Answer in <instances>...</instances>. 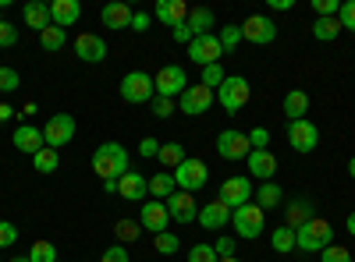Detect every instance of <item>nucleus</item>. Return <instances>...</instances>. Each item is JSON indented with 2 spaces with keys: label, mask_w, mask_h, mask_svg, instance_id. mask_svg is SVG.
<instances>
[{
  "label": "nucleus",
  "mask_w": 355,
  "mask_h": 262,
  "mask_svg": "<svg viewBox=\"0 0 355 262\" xmlns=\"http://www.w3.org/2000/svg\"><path fill=\"white\" fill-rule=\"evenodd\" d=\"M93 170L100 181H121L128 174V149L121 142H100L93 153Z\"/></svg>",
  "instance_id": "nucleus-1"
},
{
  "label": "nucleus",
  "mask_w": 355,
  "mask_h": 262,
  "mask_svg": "<svg viewBox=\"0 0 355 262\" xmlns=\"http://www.w3.org/2000/svg\"><path fill=\"white\" fill-rule=\"evenodd\" d=\"M327 245H334V227H331L327 220H316V216H313L306 227L295 230V248H302V252L320 255Z\"/></svg>",
  "instance_id": "nucleus-2"
},
{
  "label": "nucleus",
  "mask_w": 355,
  "mask_h": 262,
  "mask_svg": "<svg viewBox=\"0 0 355 262\" xmlns=\"http://www.w3.org/2000/svg\"><path fill=\"white\" fill-rule=\"evenodd\" d=\"M75 131H78V124H75V118H71V113H53V118L43 124V142L50 145V149H57V153H61L64 145L75 138Z\"/></svg>",
  "instance_id": "nucleus-3"
},
{
  "label": "nucleus",
  "mask_w": 355,
  "mask_h": 262,
  "mask_svg": "<svg viewBox=\"0 0 355 262\" xmlns=\"http://www.w3.org/2000/svg\"><path fill=\"white\" fill-rule=\"evenodd\" d=\"M217 103L227 110V113H239L245 103H249V82L242 75H227L224 85L217 89Z\"/></svg>",
  "instance_id": "nucleus-4"
},
{
  "label": "nucleus",
  "mask_w": 355,
  "mask_h": 262,
  "mask_svg": "<svg viewBox=\"0 0 355 262\" xmlns=\"http://www.w3.org/2000/svg\"><path fill=\"white\" fill-rule=\"evenodd\" d=\"M231 223H234V234L252 241V238L263 234V209L256 206V202H245V206H239L231 213Z\"/></svg>",
  "instance_id": "nucleus-5"
},
{
  "label": "nucleus",
  "mask_w": 355,
  "mask_h": 262,
  "mask_svg": "<svg viewBox=\"0 0 355 262\" xmlns=\"http://www.w3.org/2000/svg\"><path fill=\"white\" fill-rule=\"evenodd\" d=\"M174 174V185H178V191H199L206 181H210V167H206L202 160H185L178 170H171Z\"/></svg>",
  "instance_id": "nucleus-6"
},
{
  "label": "nucleus",
  "mask_w": 355,
  "mask_h": 262,
  "mask_svg": "<svg viewBox=\"0 0 355 262\" xmlns=\"http://www.w3.org/2000/svg\"><path fill=\"white\" fill-rule=\"evenodd\" d=\"M153 96H157V89H153V78L146 71H128L121 78V100L125 103H150Z\"/></svg>",
  "instance_id": "nucleus-7"
},
{
  "label": "nucleus",
  "mask_w": 355,
  "mask_h": 262,
  "mask_svg": "<svg viewBox=\"0 0 355 262\" xmlns=\"http://www.w3.org/2000/svg\"><path fill=\"white\" fill-rule=\"evenodd\" d=\"M153 89H157V96H167V100L182 96V93L189 89V75H185V68H178V64L160 68L157 78H153Z\"/></svg>",
  "instance_id": "nucleus-8"
},
{
  "label": "nucleus",
  "mask_w": 355,
  "mask_h": 262,
  "mask_svg": "<svg viewBox=\"0 0 355 262\" xmlns=\"http://www.w3.org/2000/svg\"><path fill=\"white\" fill-rule=\"evenodd\" d=\"M288 142H291V149L295 153H313L316 145H320V128L302 118V121H288Z\"/></svg>",
  "instance_id": "nucleus-9"
},
{
  "label": "nucleus",
  "mask_w": 355,
  "mask_h": 262,
  "mask_svg": "<svg viewBox=\"0 0 355 262\" xmlns=\"http://www.w3.org/2000/svg\"><path fill=\"white\" fill-rule=\"evenodd\" d=\"M220 57H224V46H220V39L210 32V36H196L192 43H189V61H196V64H202V68H210V64H220Z\"/></svg>",
  "instance_id": "nucleus-10"
},
{
  "label": "nucleus",
  "mask_w": 355,
  "mask_h": 262,
  "mask_svg": "<svg viewBox=\"0 0 355 262\" xmlns=\"http://www.w3.org/2000/svg\"><path fill=\"white\" fill-rule=\"evenodd\" d=\"M217 153H220V160H249V153H252L249 135L245 131H234V128L220 131L217 135Z\"/></svg>",
  "instance_id": "nucleus-11"
},
{
  "label": "nucleus",
  "mask_w": 355,
  "mask_h": 262,
  "mask_svg": "<svg viewBox=\"0 0 355 262\" xmlns=\"http://www.w3.org/2000/svg\"><path fill=\"white\" fill-rule=\"evenodd\" d=\"M242 39H249V43H256V46L274 43V39H277L274 18H266V15H249V18L242 21Z\"/></svg>",
  "instance_id": "nucleus-12"
},
{
  "label": "nucleus",
  "mask_w": 355,
  "mask_h": 262,
  "mask_svg": "<svg viewBox=\"0 0 355 262\" xmlns=\"http://www.w3.org/2000/svg\"><path fill=\"white\" fill-rule=\"evenodd\" d=\"M178 106H182V113H189V118H199V113H206L214 106V93L206 89V85H189V89L178 96Z\"/></svg>",
  "instance_id": "nucleus-13"
},
{
  "label": "nucleus",
  "mask_w": 355,
  "mask_h": 262,
  "mask_svg": "<svg viewBox=\"0 0 355 262\" xmlns=\"http://www.w3.org/2000/svg\"><path fill=\"white\" fill-rule=\"evenodd\" d=\"M217 198L234 213L239 206L252 202V181H249V178H227V181L220 185V195H217Z\"/></svg>",
  "instance_id": "nucleus-14"
},
{
  "label": "nucleus",
  "mask_w": 355,
  "mask_h": 262,
  "mask_svg": "<svg viewBox=\"0 0 355 262\" xmlns=\"http://www.w3.org/2000/svg\"><path fill=\"white\" fill-rule=\"evenodd\" d=\"M167 213H171V220H178V227H189L196 216H199V206H196V198H192V191H174L167 202Z\"/></svg>",
  "instance_id": "nucleus-15"
},
{
  "label": "nucleus",
  "mask_w": 355,
  "mask_h": 262,
  "mask_svg": "<svg viewBox=\"0 0 355 262\" xmlns=\"http://www.w3.org/2000/svg\"><path fill=\"white\" fill-rule=\"evenodd\" d=\"M139 223L142 227H150V234H164V230L171 227V213L160 198H150V202H142V213H139Z\"/></svg>",
  "instance_id": "nucleus-16"
},
{
  "label": "nucleus",
  "mask_w": 355,
  "mask_h": 262,
  "mask_svg": "<svg viewBox=\"0 0 355 262\" xmlns=\"http://www.w3.org/2000/svg\"><path fill=\"white\" fill-rule=\"evenodd\" d=\"M75 57L85 61V64H100V61H107V43L100 36H93V32H82L75 39Z\"/></svg>",
  "instance_id": "nucleus-17"
},
{
  "label": "nucleus",
  "mask_w": 355,
  "mask_h": 262,
  "mask_svg": "<svg viewBox=\"0 0 355 262\" xmlns=\"http://www.w3.org/2000/svg\"><path fill=\"white\" fill-rule=\"evenodd\" d=\"M11 142H15V149L25 153V156H36L43 145H46L43 142V128H36V124H18L15 135H11Z\"/></svg>",
  "instance_id": "nucleus-18"
},
{
  "label": "nucleus",
  "mask_w": 355,
  "mask_h": 262,
  "mask_svg": "<svg viewBox=\"0 0 355 262\" xmlns=\"http://www.w3.org/2000/svg\"><path fill=\"white\" fill-rule=\"evenodd\" d=\"M249 174L263 185V181H274V174H277V156L270 153V149H252L249 153Z\"/></svg>",
  "instance_id": "nucleus-19"
},
{
  "label": "nucleus",
  "mask_w": 355,
  "mask_h": 262,
  "mask_svg": "<svg viewBox=\"0 0 355 262\" xmlns=\"http://www.w3.org/2000/svg\"><path fill=\"white\" fill-rule=\"evenodd\" d=\"M196 220H199V227H206V230H224V227L231 223V209L224 206L220 198H210V202L199 209Z\"/></svg>",
  "instance_id": "nucleus-20"
},
{
  "label": "nucleus",
  "mask_w": 355,
  "mask_h": 262,
  "mask_svg": "<svg viewBox=\"0 0 355 262\" xmlns=\"http://www.w3.org/2000/svg\"><path fill=\"white\" fill-rule=\"evenodd\" d=\"M78 18H82V4H78V0H53V4H50V21L57 28H64V32Z\"/></svg>",
  "instance_id": "nucleus-21"
},
{
  "label": "nucleus",
  "mask_w": 355,
  "mask_h": 262,
  "mask_svg": "<svg viewBox=\"0 0 355 262\" xmlns=\"http://www.w3.org/2000/svg\"><path fill=\"white\" fill-rule=\"evenodd\" d=\"M309 220H313V198L299 195V198H291L288 206H284V227L299 230V227H306Z\"/></svg>",
  "instance_id": "nucleus-22"
},
{
  "label": "nucleus",
  "mask_w": 355,
  "mask_h": 262,
  "mask_svg": "<svg viewBox=\"0 0 355 262\" xmlns=\"http://www.w3.org/2000/svg\"><path fill=\"white\" fill-rule=\"evenodd\" d=\"M153 15H157V21H164L167 28H174V25H185L189 21V4H185V0H160Z\"/></svg>",
  "instance_id": "nucleus-23"
},
{
  "label": "nucleus",
  "mask_w": 355,
  "mask_h": 262,
  "mask_svg": "<svg viewBox=\"0 0 355 262\" xmlns=\"http://www.w3.org/2000/svg\"><path fill=\"white\" fill-rule=\"evenodd\" d=\"M117 195H121V198H128V202H142L146 195H150V181H146L142 174L128 170L125 178L117 181Z\"/></svg>",
  "instance_id": "nucleus-24"
},
{
  "label": "nucleus",
  "mask_w": 355,
  "mask_h": 262,
  "mask_svg": "<svg viewBox=\"0 0 355 262\" xmlns=\"http://www.w3.org/2000/svg\"><path fill=\"white\" fill-rule=\"evenodd\" d=\"M132 8L128 4H121V0H114V4H107L103 11H100V18H103V25L107 28H132Z\"/></svg>",
  "instance_id": "nucleus-25"
},
{
  "label": "nucleus",
  "mask_w": 355,
  "mask_h": 262,
  "mask_svg": "<svg viewBox=\"0 0 355 262\" xmlns=\"http://www.w3.org/2000/svg\"><path fill=\"white\" fill-rule=\"evenodd\" d=\"M281 198H284V191H281V185L277 181H263L256 191H252V202L266 213V209H277L281 206Z\"/></svg>",
  "instance_id": "nucleus-26"
},
{
  "label": "nucleus",
  "mask_w": 355,
  "mask_h": 262,
  "mask_svg": "<svg viewBox=\"0 0 355 262\" xmlns=\"http://www.w3.org/2000/svg\"><path fill=\"white\" fill-rule=\"evenodd\" d=\"M21 18L28 28H36V32H43V28H50V4H40V0H33V4H25L21 8Z\"/></svg>",
  "instance_id": "nucleus-27"
},
{
  "label": "nucleus",
  "mask_w": 355,
  "mask_h": 262,
  "mask_svg": "<svg viewBox=\"0 0 355 262\" xmlns=\"http://www.w3.org/2000/svg\"><path fill=\"white\" fill-rule=\"evenodd\" d=\"M185 25L192 28V36H210V28L217 25V18H214L210 8H189V21Z\"/></svg>",
  "instance_id": "nucleus-28"
},
{
  "label": "nucleus",
  "mask_w": 355,
  "mask_h": 262,
  "mask_svg": "<svg viewBox=\"0 0 355 262\" xmlns=\"http://www.w3.org/2000/svg\"><path fill=\"white\" fill-rule=\"evenodd\" d=\"M284 113H288V121H302L306 113H309V93L291 89V93L284 96Z\"/></svg>",
  "instance_id": "nucleus-29"
},
{
  "label": "nucleus",
  "mask_w": 355,
  "mask_h": 262,
  "mask_svg": "<svg viewBox=\"0 0 355 262\" xmlns=\"http://www.w3.org/2000/svg\"><path fill=\"white\" fill-rule=\"evenodd\" d=\"M174 191H178V185H174V174L171 170H160V174H153V178H150V195L153 198L167 202Z\"/></svg>",
  "instance_id": "nucleus-30"
},
{
  "label": "nucleus",
  "mask_w": 355,
  "mask_h": 262,
  "mask_svg": "<svg viewBox=\"0 0 355 262\" xmlns=\"http://www.w3.org/2000/svg\"><path fill=\"white\" fill-rule=\"evenodd\" d=\"M157 160H160L167 170H178V167H182V163L189 160V153H185V145H182V142H164Z\"/></svg>",
  "instance_id": "nucleus-31"
},
{
  "label": "nucleus",
  "mask_w": 355,
  "mask_h": 262,
  "mask_svg": "<svg viewBox=\"0 0 355 262\" xmlns=\"http://www.w3.org/2000/svg\"><path fill=\"white\" fill-rule=\"evenodd\" d=\"M341 36V21L338 18H316V25H313V39H320V43H334Z\"/></svg>",
  "instance_id": "nucleus-32"
},
{
  "label": "nucleus",
  "mask_w": 355,
  "mask_h": 262,
  "mask_svg": "<svg viewBox=\"0 0 355 262\" xmlns=\"http://www.w3.org/2000/svg\"><path fill=\"white\" fill-rule=\"evenodd\" d=\"M114 234H117V245H132L142 238V223L139 220H117L114 223Z\"/></svg>",
  "instance_id": "nucleus-33"
},
{
  "label": "nucleus",
  "mask_w": 355,
  "mask_h": 262,
  "mask_svg": "<svg viewBox=\"0 0 355 262\" xmlns=\"http://www.w3.org/2000/svg\"><path fill=\"white\" fill-rule=\"evenodd\" d=\"M64 39H68V32H64V28H57V25H50V28H43V32H40V46L46 53L64 50Z\"/></svg>",
  "instance_id": "nucleus-34"
},
{
  "label": "nucleus",
  "mask_w": 355,
  "mask_h": 262,
  "mask_svg": "<svg viewBox=\"0 0 355 262\" xmlns=\"http://www.w3.org/2000/svg\"><path fill=\"white\" fill-rule=\"evenodd\" d=\"M28 262H61V255H57L53 241H36L33 248H28Z\"/></svg>",
  "instance_id": "nucleus-35"
},
{
  "label": "nucleus",
  "mask_w": 355,
  "mask_h": 262,
  "mask_svg": "<svg viewBox=\"0 0 355 262\" xmlns=\"http://www.w3.org/2000/svg\"><path fill=\"white\" fill-rule=\"evenodd\" d=\"M33 163H36V170H40V174H53V170H57V163H61V153L50 149V145H43V149L33 156Z\"/></svg>",
  "instance_id": "nucleus-36"
},
{
  "label": "nucleus",
  "mask_w": 355,
  "mask_h": 262,
  "mask_svg": "<svg viewBox=\"0 0 355 262\" xmlns=\"http://www.w3.org/2000/svg\"><path fill=\"white\" fill-rule=\"evenodd\" d=\"M270 245H274V252L291 255V248H295V230H291V227H277L274 234H270Z\"/></svg>",
  "instance_id": "nucleus-37"
},
{
  "label": "nucleus",
  "mask_w": 355,
  "mask_h": 262,
  "mask_svg": "<svg viewBox=\"0 0 355 262\" xmlns=\"http://www.w3.org/2000/svg\"><path fill=\"white\" fill-rule=\"evenodd\" d=\"M224 78H227V75H224V68H220V64L202 68V85H206L210 93H214V89H220V85H224Z\"/></svg>",
  "instance_id": "nucleus-38"
},
{
  "label": "nucleus",
  "mask_w": 355,
  "mask_h": 262,
  "mask_svg": "<svg viewBox=\"0 0 355 262\" xmlns=\"http://www.w3.org/2000/svg\"><path fill=\"white\" fill-rule=\"evenodd\" d=\"M153 245H157V252H160V255H174L178 248H182V241H178V234H171V230H164V234H157V238H153Z\"/></svg>",
  "instance_id": "nucleus-39"
},
{
  "label": "nucleus",
  "mask_w": 355,
  "mask_h": 262,
  "mask_svg": "<svg viewBox=\"0 0 355 262\" xmlns=\"http://www.w3.org/2000/svg\"><path fill=\"white\" fill-rule=\"evenodd\" d=\"M21 89V75L15 68H0V93H15Z\"/></svg>",
  "instance_id": "nucleus-40"
},
{
  "label": "nucleus",
  "mask_w": 355,
  "mask_h": 262,
  "mask_svg": "<svg viewBox=\"0 0 355 262\" xmlns=\"http://www.w3.org/2000/svg\"><path fill=\"white\" fill-rule=\"evenodd\" d=\"M217 39H220V46H224V53H227V50H234V46H239V43H242V25H227V28H224V32L217 36Z\"/></svg>",
  "instance_id": "nucleus-41"
},
{
  "label": "nucleus",
  "mask_w": 355,
  "mask_h": 262,
  "mask_svg": "<svg viewBox=\"0 0 355 262\" xmlns=\"http://www.w3.org/2000/svg\"><path fill=\"white\" fill-rule=\"evenodd\" d=\"M150 110H153V118L167 121L171 113H174V100H167V96H153V100H150Z\"/></svg>",
  "instance_id": "nucleus-42"
},
{
  "label": "nucleus",
  "mask_w": 355,
  "mask_h": 262,
  "mask_svg": "<svg viewBox=\"0 0 355 262\" xmlns=\"http://www.w3.org/2000/svg\"><path fill=\"white\" fill-rule=\"evenodd\" d=\"M189 262H220V255H217L214 245H196V248L189 252Z\"/></svg>",
  "instance_id": "nucleus-43"
},
{
  "label": "nucleus",
  "mask_w": 355,
  "mask_h": 262,
  "mask_svg": "<svg viewBox=\"0 0 355 262\" xmlns=\"http://www.w3.org/2000/svg\"><path fill=\"white\" fill-rule=\"evenodd\" d=\"M313 11H316V18H338L341 4L338 0H313Z\"/></svg>",
  "instance_id": "nucleus-44"
},
{
  "label": "nucleus",
  "mask_w": 355,
  "mask_h": 262,
  "mask_svg": "<svg viewBox=\"0 0 355 262\" xmlns=\"http://www.w3.org/2000/svg\"><path fill=\"white\" fill-rule=\"evenodd\" d=\"M320 262H352V255H348V248H338V245H327L320 252Z\"/></svg>",
  "instance_id": "nucleus-45"
},
{
  "label": "nucleus",
  "mask_w": 355,
  "mask_h": 262,
  "mask_svg": "<svg viewBox=\"0 0 355 262\" xmlns=\"http://www.w3.org/2000/svg\"><path fill=\"white\" fill-rule=\"evenodd\" d=\"M338 21H341V28H348V32H355V0H348V4H341V11H338Z\"/></svg>",
  "instance_id": "nucleus-46"
},
{
  "label": "nucleus",
  "mask_w": 355,
  "mask_h": 262,
  "mask_svg": "<svg viewBox=\"0 0 355 262\" xmlns=\"http://www.w3.org/2000/svg\"><path fill=\"white\" fill-rule=\"evenodd\" d=\"M160 138H153V135H146L142 142H139V156H146V160H150V156H160Z\"/></svg>",
  "instance_id": "nucleus-47"
},
{
  "label": "nucleus",
  "mask_w": 355,
  "mask_h": 262,
  "mask_svg": "<svg viewBox=\"0 0 355 262\" xmlns=\"http://www.w3.org/2000/svg\"><path fill=\"white\" fill-rule=\"evenodd\" d=\"M18 241V227L8 223V220H0V248H11Z\"/></svg>",
  "instance_id": "nucleus-48"
},
{
  "label": "nucleus",
  "mask_w": 355,
  "mask_h": 262,
  "mask_svg": "<svg viewBox=\"0 0 355 262\" xmlns=\"http://www.w3.org/2000/svg\"><path fill=\"white\" fill-rule=\"evenodd\" d=\"M100 262H128V248H125V245H110V248L100 255Z\"/></svg>",
  "instance_id": "nucleus-49"
},
{
  "label": "nucleus",
  "mask_w": 355,
  "mask_h": 262,
  "mask_svg": "<svg viewBox=\"0 0 355 262\" xmlns=\"http://www.w3.org/2000/svg\"><path fill=\"white\" fill-rule=\"evenodd\" d=\"M249 145H252V149H266V145H270V131H266V128H252L249 131Z\"/></svg>",
  "instance_id": "nucleus-50"
},
{
  "label": "nucleus",
  "mask_w": 355,
  "mask_h": 262,
  "mask_svg": "<svg viewBox=\"0 0 355 262\" xmlns=\"http://www.w3.org/2000/svg\"><path fill=\"white\" fill-rule=\"evenodd\" d=\"M18 43V28L11 21H0V46H15Z\"/></svg>",
  "instance_id": "nucleus-51"
},
{
  "label": "nucleus",
  "mask_w": 355,
  "mask_h": 262,
  "mask_svg": "<svg viewBox=\"0 0 355 262\" xmlns=\"http://www.w3.org/2000/svg\"><path fill=\"white\" fill-rule=\"evenodd\" d=\"M171 36H174V43H182V46H189V43L196 39L189 25H174V28H171Z\"/></svg>",
  "instance_id": "nucleus-52"
},
{
  "label": "nucleus",
  "mask_w": 355,
  "mask_h": 262,
  "mask_svg": "<svg viewBox=\"0 0 355 262\" xmlns=\"http://www.w3.org/2000/svg\"><path fill=\"white\" fill-rule=\"evenodd\" d=\"M146 28H150V15L135 11V15H132V32H146Z\"/></svg>",
  "instance_id": "nucleus-53"
},
{
  "label": "nucleus",
  "mask_w": 355,
  "mask_h": 262,
  "mask_svg": "<svg viewBox=\"0 0 355 262\" xmlns=\"http://www.w3.org/2000/svg\"><path fill=\"white\" fill-rule=\"evenodd\" d=\"M214 248H217V255H220V259H231V255H234V238H220Z\"/></svg>",
  "instance_id": "nucleus-54"
},
{
  "label": "nucleus",
  "mask_w": 355,
  "mask_h": 262,
  "mask_svg": "<svg viewBox=\"0 0 355 262\" xmlns=\"http://www.w3.org/2000/svg\"><path fill=\"white\" fill-rule=\"evenodd\" d=\"M11 118H18V113L11 110V103H0V124H4V121H11Z\"/></svg>",
  "instance_id": "nucleus-55"
},
{
  "label": "nucleus",
  "mask_w": 355,
  "mask_h": 262,
  "mask_svg": "<svg viewBox=\"0 0 355 262\" xmlns=\"http://www.w3.org/2000/svg\"><path fill=\"white\" fill-rule=\"evenodd\" d=\"M270 8H274V11H291L295 0H270Z\"/></svg>",
  "instance_id": "nucleus-56"
},
{
  "label": "nucleus",
  "mask_w": 355,
  "mask_h": 262,
  "mask_svg": "<svg viewBox=\"0 0 355 262\" xmlns=\"http://www.w3.org/2000/svg\"><path fill=\"white\" fill-rule=\"evenodd\" d=\"M348 234L355 238V213H348Z\"/></svg>",
  "instance_id": "nucleus-57"
},
{
  "label": "nucleus",
  "mask_w": 355,
  "mask_h": 262,
  "mask_svg": "<svg viewBox=\"0 0 355 262\" xmlns=\"http://www.w3.org/2000/svg\"><path fill=\"white\" fill-rule=\"evenodd\" d=\"M348 174H352V181H355V156L348 160Z\"/></svg>",
  "instance_id": "nucleus-58"
},
{
  "label": "nucleus",
  "mask_w": 355,
  "mask_h": 262,
  "mask_svg": "<svg viewBox=\"0 0 355 262\" xmlns=\"http://www.w3.org/2000/svg\"><path fill=\"white\" fill-rule=\"evenodd\" d=\"M11 262H28V255H15V259H11Z\"/></svg>",
  "instance_id": "nucleus-59"
},
{
  "label": "nucleus",
  "mask_w": 355,
  "mask_h": 262,
  "mask_svg": "<svg viewBox=\"0 0 355 262\" xmlns=\"http://www.w3.org/2000/svg\"><path fill=\"white\" fill-rule=\"evenodd\" d=\"M220 262H242V259H239V255H231V259H220Z\"/></svg>",
  "instance_id": "nucleus-60"
},
{
  "label": "nucleus",
  "mask_w": 355,
  "mask_h": 262,
  "mask_svg": "<svg viewBox=\"0 0 355 262\" xmlns=\"http://www.w3.org/2000/svg\"><path fill=\"white\" fill-rule=\"evenodd\" d=\"M0 21H4V18H0Z\"/></svg>",
  "instance_id": "nucleus-61"
}]
</instances>
